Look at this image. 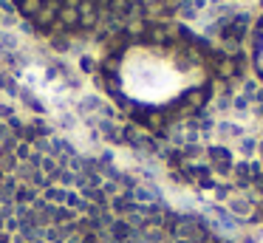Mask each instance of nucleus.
Masks as SVG:
<instances>
[{
  "label": "nucleus",
  "instance_id": "nucleus-1",
  "mask_svg": "<svg viewBox=\"0 0 263 243\" xmlns=\"http://www.w3.org/2000/svg\"><path fill=\"white\" fill-rule=\"evenodd\" d=\"M209 156H212L215 167H218L221 173L232 170V156H229V150H224V147H212V150H209Z\"/></svg>",
  "mask_w": 263,
  "mask_h": 243
}]
</instances>
